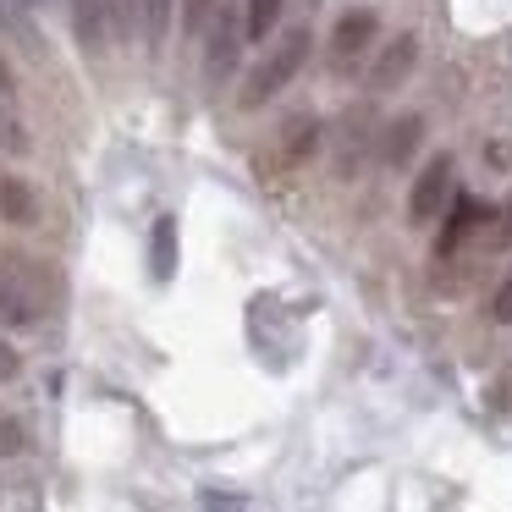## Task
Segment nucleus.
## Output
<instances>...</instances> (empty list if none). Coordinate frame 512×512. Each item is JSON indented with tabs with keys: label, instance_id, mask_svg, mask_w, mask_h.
I'll list each match as a JSON object with an SVG mask.
<instances>
[{
	"label": "nucleus",
	"instance_id": "dca6fc26",
	"mask_svg": "<svg viewBox=\"0 0 512 512\" xmlns=\"http://www.w3.org/2000/svg\"><path fill=\"white\" fill-rule=\"evenodd\" d=\"M17 369H23V353H17L12 342H0V386H6V380H17Z\"/></svg>",
	"mask_w": 512,
	"mask_h": 512
},
{
	"label": "nucleus",
	"instance_id": "f03ea898",
	"mask_svg": "<svg viewBox=\"0 0 512 512\" xmlns=\"http://www.w3.org/2000/svg\"><path fill=\"white\" fill-rule=\"evenodd\" d=\"M452 199V155H435L430 166L419 171V182H413V193H408V215L419 226H430L435 215H441V204Z\"/></svg>",
	"mask_w": 512,
	"mask_h": 512
},
{
	"label": "nucleus",
	"instance_id": "1a4fd4ad",
	"mask_svg": "<svg viewBox=\"0 0 512 512\" xmlns=\"http://www.w3.org/2000/svg\"><path fill=\"white\" fill-rule=\"evenodd\" d=\"M419 133H424L419 116H402V122L391 127V133H386V160H391V166H402V160H408L413 149H419Z\"/></svg>",
	"mask_w": 512,
	"mask_h": 512
},
{
	"label": "nucleus",
	"instance_id": "7ed1b4c3",
	"mask_svg": "<svg viewBox=\"0 0 512 512\" xmlns=\"http://www.w3.org/2000/svg\"><path fill=\"white\" fill-rule=\"evenodd\" d=\"M39 314H45L39 292L17 270H0V331H28V325H39Z\"/></svg>",
	"mask_w": 512,
	"mask_h": 512
},
{
	"label": "nucleus",
	"instance_id": "6e6552de",
	"mask_svg": "<svg viewBox=\"0 0 512 512\" xmlns=\"http://www.w3.org/2000/svg\"><path fill=\"white\" fill-rule=\"evenodd\" d=\"M0 215H6V221H17V226L34 221V193H28V182L0 177Z\"/></svg>",
	"mask_w": 512,
	"mask_h": 512
},
{
	"label": "nucleus",
	"instance_id": "4468645a",
	"mask_svg": "<svg viewBox=\"0 0 512 512\" xmlns=\"http://www.w3.org/2000/svg\"><path fill=\"white\" fill-rule=\"evenodd\" d=\"M166 17H171V0H144V39H149V45H160Z\"/></svg>",
	"mask_w": 512,
	"mask_h": 512
},
{
	"label": "nucleus",
	"instance_id": "ddd939ff",
	"mask_svg": "<svg viewBox=\"0 0 512 512\" xmlns=\"http://www.w3.org/2000/svg\"><path fill=\"white\" fill-rule=\"evenodd\" d=\"M276 17H281V0H248V34L254 39H265L276 28Z\"/></svg>",
	"mask_w": 512,
	"mask_h": 512
},
{
	"label": "nucleus",
	"instance_id": "9d476101",
	"mask_svg": "<svg viewBox=\"0 0 512 512\" xmlns=\"http://www.w3.org/2000/svg\"><path fill=\"white\" fill-rule=\"evenodd\" d=\"M232 67H237V28L221 17V34H215V45H210V78H226Z\"/></svg>",
	"mask_w": 512,
	"mask_h": 512
},
{
	"label": "nucleus",
	"instance_id": "2eb2a0df",
	"mask_svg": "<svg viewBox=\"0 0 512 512\" xmlns=\"http://www.w3.org/2000/svg\"><path fill=\"white\" fill-rule=\"evenodd\" d=\"M490 314H496V325H512V276L496 287V298H490Z\"/></svg>",
	"mask_w": 512,
	"mask_h": 512
},
{
	"label": "nucleus",
	"instance_id": "0eeeda50",
	"mask_svg": "<svg viewBox=\"0 0 512 512\" xmlns=\"http://www.w3.org/2000/svg\"><path fill=\"white\" fill-rule=\"evenodd\" d=\"M149 265H155V281H171V270H177V221H171V215H160V221H155Z\"/></svg>",
	"mask_w": 512,
	"mask_h": 512
},
{
	"label": "nucleus",
	"instance_id": "20e7f679",
	"mask_svg": "<svg viewBox=\"0 0 512 512\" xmlns=\"http://www.w3.org/2000/svg\"><path fill=\"white\" fill-rule=\"evenodd\" d=\"M413 61H419V39H413V34H402L397 45H386V50H380L375 72H369V89H397V83L413 72Z\"/></svg>",
	"mask_w": 512,
	"mask_h": 512
},
{
	"label": "nucleus",
	"instance_id": "9b49d317",
	"mask_svg": "<svg viewBox=\"0 0 512 512\" xmlns=\"http://www.w3.org/2000/svg\"><path fill=\"white\" fill-rule=\"evenodd\" d=\"M23 452H28V424L0 408V463H6V457H23Z\"/></svg>",
	"mask_w": 512,
	"mask_h": 512
},
{
	"label": "nucleus",
	"instance_id": "f3484780",
	"mask_svg": "<svg viewBox=\"0 0 512 512\" xmlns=\"http://www.w3.org/2000/svg\"><path fill=\"white\" fill-rule=\"evenodd\" d=\"M204 512H243V501L221 496V490H204Z\"/></svg>",
	"mask_w": 512,
	"mask_h": 512
},
{
	"label": "nucleus",
	"instance_id": "a211bd4d",
	"mask_svg": "<svg viewBox=\"0 0 512 512\" xmlns=\"http://www.w3.org/2000/svg\"><path fill=\"white\" fill-rule=\"evenodd\" d=\"M204 12H210V0H182V17H188V28H199Z\"/></svg>",
	"mask_w": 512,
	"mask_h": 512
},
{
	"label": "nucleus",
	"instance_id": "423d86ee",
	"mask_svg": "<svg viewBox=\"0 0 512 512\" xmlns=\"http://www.w3.org/2000/svg\"><path fill=\"white\" fill-rule=\"evenodd\" d=\"M72 23H78L83 50L100 56V50L111 45V0H72Z\"/></svg>",
	"mask_w": 512,
	"mask_h": 512
},
{
	"label": "nucleus",
	"instance_id": "6ab92c4d",
	"mask_svg": "<svg viewBox=\"0 0 512 512\" xmlns=\"http://www.w3.org/2000/svg\"><path fill=\"white\" fill-rule=\"evenodd\" d=\"M501 248H512V199H507V210H501V237H496Z\"/></svg>",
	"mask_w": 512,
	"mask_h": 512
},
{
	"label": "nucleus",
	"instance_id": "f257e3e1",
	"mask_svg": "<svg viewBox=\"0 0 512 512\" xmlns=\"http://www.w3.org/2000/svg\"><path fill=\"white\" fill-rule=\"evenodd\" d=\"M309 61V28H292L287 39H281L276 50H270L265 61H259L254 72H248V83H243V105L254 111V105H265L270 94H281L292 83V72Z\"/></svg>",
	"mask_w": 512,
	"mask_h": 512
},
{
	"label": "nucleus",
	"instance_id": "39448f33",
	"mask_svg": "<svg viewBox=\"0 0 512 512\" xmlns=\"http://www.w3.org/2000/svg\"><path fill=\"white\" fill-rule=\"evenodd\" d=\"M369 39H375V12H347L342 23H336L331 34V50H336V67H347V61H358L369 50Z\"/></svg>",
	"mask_w": 512,
	"mask_h": 512
},
{
	"label": "nucleus",
	"instance_id": "f8f14e48",
	"mask_svg": "<svg viewBox=\"0 0 512 512\" xmlns=\"http://www.w3.org/2000/svg\"><path fill=\"white\" fill-rule=\"evenodd\" d=\"M474 221H479V204H474V199H463V204H457V215H452V226H446V237H441V254H452V248L463 243V232H468Z\"/></svg>",
	"mask_w": 512,
	"mask_h": 512
}]
</instances>
